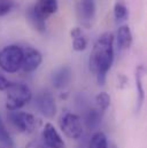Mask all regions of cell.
I'll return each instance as SVG.
<instances>
[{
    "mask_svg": "<svg viewBox=\"0 0 147 148\" xmlns=\"http://www.w3.org/2000/svg\"><path fill=\"white\" fill-rule=\"evenodd\" d=\"M114 61V36L105 32L98 38L89 59L90 70L97 77L99 85H105L107 73L110 70Z\"/></svg>",
    "mask_w": 147,
    "mask_h": 148,
    "instance_id": "1",
    "label": "cell"
},
{
    "mask_svg": "<svg viewBox=\"0 0 147 148\" xmlns=\"http://www.w3.org/2000/svg\"><path fill=\"white\" fill-rule=\"evenodd\" d=\"M0 143L6 148L13 147V139H12L8 130L6 129V126H5L1 117H0Z\"/></svg>",
    "mask_w": 147,
    "mask_h": 148,
    "instance_id": "19",
    "label": "cell"
},
{
    "mask_svg": "<svg viewBox=\"0 0 147 148\" xmlns=\"http://www.w3.org/2000/svg\"><path fill=\"white\" fill-rule=\"evenodd\" d=\"M114 15L117 22H123L129 17V10L124 2L117 1L114 6Z\"/></svg>",
    "mask_w": 147,
    "mask_h": 148,
    "instance_id": "18",
    "label": "cell"
},
{
    "mask_svg": "<svg viewBox=\"0 0 147 148\" xmlns=\"http://www.w3.org/2000/svg\"><path fill=\"white\" fill-rule=\"evenodd\" d=\"M43 141L47 148H66V144L52 123H46L41 132Z\"/></svg>",
    "mask_w": 147,
    "mask_h": 148,
    "instance_id": "9",
    "label": "cell"
},
{
    "mask_svg": "<svg viewBox=\"0 0 147 148\" xmlns=\"http://www.w3.org/2000/svg\"><path fill=\"white\" fill-rule=\"evenodd\" d=\"M89 148H109L106 134L101 131H97L95 133H93L89 144Z\"/></svg>",
    "mask_w": 147,
    "mask_h": 148,
    "instance_id": "17",
    "label": "cell"
},
{
    "mask_svg": "<svg viewBox=\"0 0 147 148\" xmlns=\"http://www.w3.org/2000/svg\"><path fill=\"white\" fill-rule=\"evenodd\" d=\"M116 39H117V47L120 51H128L133 41L132 32L128 25H123L118 28L117 34H116Z\"/></svg>",
    "mask_w": 147,
    "mask_h": 148,
    "instance_id": "12",
    "label": "cell"
},
{
    "mask_svg": "<svg viewBox=\"0 0 147 148\" xmlns=\"http://www.w3.org/2000/svg\"><path fill=\"white\" fill-rule=\"evenodd\" d=\"M27 16H28V20L30 22V24L32 25V28L37 30L38 32H45L46 31V20L43 18L36 10L32 7H30L28 9V13H27Z\"/></svg>",
    "mask_w": 147,
    "mask_h": 148,
    "instance_id": "14",
    "label": "cell"
},
{
    "mask_svg": "<svg viewBox=\"0 0 147 148\" xmlns=\"http://www.w3.org/2000/svg\"><path fill=\"white\" fill-rule=\"evenodd\" d=\"M60 129L63 132V134L69 138L77 140L83 134V124L79 118V116L75 115L73 112H66L60 118Z\"/></svg>",
    "mask_w": 147,
    "mask_h": 148,
    "instance_id": "5",
    "label": "cell"
},
{
    "mask_svg": "<svg viewBox=\"0 0 147 148\" xmlns=\"http://www.w3.org/2000/svg\"><path fill=\"white\" fill-rule=\"evenodd\" d=\"M145 74H146V70H145L144 66H139L136 70V84H137L138 95H139V100H138L139 106H138V108L142 107V105L144 103V100H145V90H144Z\"/></svg>",
    "mask_w": 147,
    "mask_h": 148,
    "instance_id": "15",
    "label": "cell"
},
{
    "mask_svg": "<svg viewBox=\"0 0 147 148\" xmlns=\"http://www.w3.org/2000/svg\"><path fill=\"white\" fill-rule=\"evenodd\" d=\"M70 36L73 39V48L76 52H82L86 49L87 38L80 28H74L70 31Z\"/></svg>",
    "mask_w": 147,
    "mask_h": 148,
    "instance_id": "13",
    "label": "cell"
},
{
    "mask_svg": "<svg viewBox=\"0 0 147 148\" xmlns=\"http://www.w3.org/2000/svg\"><path fill=\"white\" fill-rule=\"evenodd\" d=\"M34 8L43 18L47 20L51 15L58 12L59 5H58V0H39L34 6Z\"/></svg>",
    "mask_w": 147,
    "mask_h": 148,
    "instance_id": "11",
    "label": "cell"
},
{
    "mask_svg": "<svg viewBox=\"0 0 147 148\" xmlns=\"http://www.w3.org/2000/svg\"><path fill=\"white\" fill-rule=\"evenodd\" d=\"M43 62V56L40 52L34 47H25L23 49V59L21 69L24 73H34L39 68Z\"/></svg>",
    "mask_w": 147,
    "mask_h": 148,
    "instance_id": "8",
    "label": "cell"
},
{
    "mask_svg": "<svg viewBox=\"0 0 147 148\" xmlns=\"http://www.w3.org/2000/svg\"><path fill=\"white\" fill-rule=\"evenodd\" d=\"M111 148H116V147H111Z\"/></svg>",
    "mask_w": 147,
    "mask_h": 148,
    "instance_id": "24",
    "label": "cell"
},
{
    "mask_svg": "<svg viewBox=\"0 0 147 148\" xmlns=\"http://www.w3.org/2000/svg\"><path fill=\"white\" fill-rule=\"evenodd\" d=\"M73 80V70L69 66H62L52 75V83L55 88H66Z\"/></svg>",
    "mask_w": 147,
    "mask_h": 148,
    "instance_id": "10",
    "label": "cell"
},
{
    "mask_svg": "<svg viewBox=\"0 0 147 148\" xmlns=\"http://www.w3.org/2000/svg\"><path fill=\"white\" fill-rule=\"evenodd\" d=\"M14 8L13 0H0V16H5Z\"/></svg>",
    "mask_w": 147,
    "mask_h": 148,
    "instance_id": "21",
    "label": "cell"
},
{
    "mask_svg": "<svg viewBox=\"0 0 147 148\" xmlns=\"http://www.w3.org/2000/svg\"><path fill=\"white\" fill-rule=\"evenodd\" d=\"M39 148H47V147H46V146H45V147H39Z\"/></svg>",
    "mask_w": 147,
    "mask_h": 148,
    "instance_id": "23",
    "label": "cell"
},
{
    "mask_svg": "<svg viewBox=\"0 0 147 148\" xmlns=\"http://www.w3.org/2000/svg\"><path fill=\"white\" fill-rule=\"evenodd\" d=\"M97 13L95 1L94 0H79L77 6V15L79 22L85 28H90L94 21Z\"/></svg>",
    "mask_w": 147,
    "mask_h": 148,
    "instance_id": "7",
    "label": "cell"
},
{
    "mask_svg": "<svg viewBox=\"0 0 147 148\" xmlns=\"http://www.w3.org/2000/svg\"><path fill=\"white\" fill-rule=\"evenodd\" d=\"M6 92V108L9 111L20 110L32 99L30 87L23 83H12Z\"/></svg>",
    "mask_w": 147,
    "mask_h": 148,
    "instance_id": "2",
    "label": "cell"
},
{
    "mask_svg": "<svg viewBox=\"0 0 147 148\" xmlns=\"http://www.w3.org/2000/svg\"><path fill=\"white\" fill-rule=\"evenodd\" d=\"M95 102L100 111H105L109 108L110 106V97L106 92H100L95 97Z\"/></svg>",
    "mask_w": 147,
    "mask_h": 148,
    "instance_id": "20",
    "label": "cell"
},
{
    "mask_svg": "<svg viewBox=\"0 0 147 148\" xmlns=\"http://www.w3.org/2000/svg\"><path fill=\"white\" fill-rule=\"evenodd\" d=\"M37 108L46 118H53L56 114V103L53 94L49 91H41L36 99Z\"/></svg>",
    "mask_w": 147,
    "mask_h": 148,
    "instance_id": "6",
    "label": "cell"
},
{
    "mask_svg": "<svg viewBox=\"0 0 147 148\" xmlns=\"http://www.w3.org/2000/svg\"><path fill=\"white\" fill-rule=\"evenodd\" d=\"M10 84L12 83L7 78H5L3 76L0 75V91H7V88L10 86Z\"/></svg>",
    "mask_w": 147,
    "mask_h": 148,
    "instance_id": "22",
    "label": "cell"
},
{
    "mask_svg": "<svg viewBox=\"0 0 147 148\" xmlns=\"http://www.w3.org/2000/svg\"><path fill=\"white\" fill-rule=\"evenodd\" d=\"M23 59V49L17 45H9L0 51V68L9 74H14L21 69Z\"/></svg>",
    "mask_w": 147,
    "mask_h": 148,
    "instance_id": "3",
    "label": "cell"
},
{
    "mask_svg": "<svg viewBox=\"0 0 147 148\" xmlns=\"http://www.w3.org/2000/svg\"><path fill=\"white\" fill-rule=\"evenodd\" d=\"M86 126L89 130H98L102 121V111L99 109H91L86 114Z\"/></svg>",
    "mask_w": 147,
    "mask_h": 148,
    "instance_id": "16",
    "label": "cell"
},
{
    "mask_svg": "<svg viewBox=\"0 0 147 148\" xmlns=\"http://www.w3.org/2000/svg\"><path fill=\"white\" fill-rule=\"evenodd\" d=\"M8 119L19 132L24 134H30L35 132L39 126V119L32 114L25 111H9Z\"/></svg>",
    "mask_w": 147,
    "mask_h": 148,
    "instance_id": "4",
    "label": "cell"
}]
</instances>
